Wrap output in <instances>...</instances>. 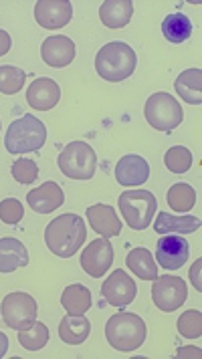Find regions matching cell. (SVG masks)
Here are the masks:
<instances>
[{"label":"cell","mask_w":202,"mask_h":359,"mask_svg":"<svg viewBox=\"0 0 202 359\" xmlns=\"http://www.w3.org/2000/svg\"><path fill=\"white\" fill-rule=\"evenodd\" d=\"M87 238L83 218L79 214H61L45 229V245L59 259H71Z\"/></svg>","instance_id":"obj_1"},{"label":"cell","mask_w":202,"mask_h":359,"mask_svg":"<svg viewBox=\"0 0 202 359\" xmlns=\"http://www.w3.org/2000/svg\"><path fill=\"white\" fill-rule=\"evenodd\" d=\"M135 63H137L135 50L128 43L114 41V43L103 45L97 50L95 71H97V75H100L101 79H105V81L121 83L134 75Z\"/></svg>","instance_id":"obj_2"},{"label":"cell","mask_w":202,"mask_h":359,"mask_svg":"<svg viewBox=\"0 0 202 359\" xmlns=\"http://www.w3.org/2000/svg\"><path fill=\"white\" fill-rule=\"evenodd\" d=\"M148 329L146 323L140 315L135 313H118L114 317H109L107 325H105V337L109 345L118 351H135L137 347H142L146 341Z\"/></svg>","instance_id":"obj_3"},{"label":"cell","mask_w":202,"mask_h":359,"mask_svg":"<svg viewBox=\"0 0 202 359\" xmlns=\"http://www.w3.org/2000/svg\"><path fill=\"white\" fill-rule=\"evenodd\" d=\"M47 142V128L34 115H22L13 121L4 135V147L8 154H29L39 151Z\"/></svg>","instance_id":"obj_4"},{"label":"cell","mask_w":202,"mask_h":359,"mask_svg":"<svg viewBox=\"0 0 202 359\" xmlns=\"http://www.w3.org/2000/svg\"><path fill=\"white\" fill-rule=\"evenodd\" d=\"M97 168V154L85 142H71L59 154V170L71 180H91Z\"/></svg>","instance_id":"obj_5"},{"label":"cell","mask_w":202,"mask_h":359,"mask_svg":"<svg viewBox=\"0 0 202 359\" xmlns=\"http://www.w3.org/2000/svg\"><path fill=\"white\" fill-rule=\"evenodd\" d=\"M119 212L123 214L130 229L146 230L152 224V218L158 210L156 196L148 190H128L119 194Z\"/></svg>","instance_id":"obj_6"},{"label":"cell","mask_w":202,"mask_h":359,"mask_svg":"<svg viewBox=\"0 0 202 359\" xmlns=\"http://www.w3.org/2000/svg\"><path fill=\"white\" fill-rule=\"evenodd\" d=\"M144 115H146V121L150 123L154 130L164 131V133L176 130L184 119L178 99H174L170 93H162V91L154 93V95L146 99Z\"/></svg>","instance_id":"obj_7"},{"label":"cell","mask_w":202,"mask_h":359,"mask_svg":"<svg viewBox=\"0 0 202 359\" xmlns=\"http://www.w3.org/2000/svg\"><path fill=\"white\" fill-rule=\"evenodd\" d=\"M0 313H2V319L4 323L20 331V329H27L36 321V301L29 293H8L2 299V305H0Z\"/></svg>","instance_id":"obj_8"},{"label":"cell","mask_w":202,"mask_h":359,"mask_svg":"<svg viewBox=\"0 0 202 359\" xmlns=\"http://www.w3.org/2000/svg\"><path fill=\"white\" fill-rule=\"evenodd\" d=\"M186 297H188V289H186V283L180 277L164 275V277L154 278L152 301L160 311L172 313V311L180 309L184 305Z\"/></svg>","instance_id":"obj_9"},{"label":"cell","mask_w":202,"mask_h":359,"mask_svg":"<svg viewBox=\"0 0 202 359\" xmlns=\"http://www.w3.org/2000/svg\"><path fill=\"white\" fill-rule=\"evenodd\" d=\"M79 262L91 278L103 277L114 262V245L109 243V238H95L93 243L85 246Z\"/></svg>","instance_id":"obj_10"},{"label":"cell","mask_w":202,"mask_h":359,"mask_svg":"<svg viewBox=\"0 0 202 359\" xmlns=\"http://www.w3.org/2000/svg\"><path fill=\"white\" fill-rule=\"evenodd\" d=\"M135 293H137V287H135L134 278L121 269L114 271L101 285V294H103L105 303H109L114 307L130 305L135 299Z\"/></svg>","instance_id":"obj_11"},{"label":"cell","mask_w":202,"mask_h":359,"mask_svg":"<svg viewBox=\"0 0 202 359\" xmlns=\"http://www.w3.org/2000/svg\"><path fill=\"white\" fill-rule=\"evenodd\" d=\"M71 17H73V6L69 0H39L34 4V18L47 31L67 27Z\"/></svg>","instance_id":"obj_12"},{"label":"cell","mask_w":202,"mask_h":359,"mask_svg":"<svg viewBox=\"0 0 202 359\" xmlns=\"http://www.w3.org/2000/svg\"><path fill=\"white\" fill-rule=\"evenodd\" d=\"M188 252H190V246H188V241L182 238V234H164L158 241L156 261L166 271H176L188 261Z\"/></svg>","instance_id":"obj_13"},{"label":"cell","mask_w":202,"mask_h":359,"mask_svg":"<svg viewBox=\"0 0 202 359\" xmlns=\"http://www.w3.org/2000/svg\"><path fill=\"white\" fill-rule=\"evenodd\" d=\"M41 57L49 67L63 69L71 65L75 59V43L65 34H50L43 41Z\"/></svg>","instance_id":"obj_14"},{"label":"cell","mask_w":202,"mask_h":359,"mask_svg":"<svg viewBox=\"0 0 202 359\" xmlns=\"http://www.w3.org/2000/svg\"><path fill=\"white\" fill-rule=\"evenodd\" d=\"M27 202H29V206L33 208V212L49 214L55 212V210H59V208L63 206L65 194H63V190H61V186H59L57 182L49 180V182H45L43 186L31 190V192L27 194Z\"/></svg>","instance_id":"obj_15"},{"label":"cell","mask_w":202,"mask_h":359,"mask_svg":"<svg viewBox=\"0 0 202 359\" xmlns=\"http://www.w3.org/2000/svg\"><path fill=\"white\" fill-rule=\"evenodd\" d=\"M61 99L59 85L49 77H39L34 79L27 89V101L34 111H49Z\"/></svg>","instance_id":"obj_16"},{"label":"cell","mask_w":202,"mask_h":359,"mask_svg":"<svg viewBox=\"0 0 202 359\" xmlns=\"http://www.w3.org/2000/svg\"><path fill=\"white\" fill-rule=\"evenodd\" d=\"M150 178V163L146 162L142 156H123L116 165V180L121 186H142L146 180Z\"/></svg>","instance_id":"obj_17"},{"label":"cell","mask_w":202,"mask_h":359,"mask_svg":"<svg viewBox=\"0 0 202 359\" xmlns=\"http://www.w3.org/2000/svg\"><path fill=\"white\" fill-rule=\"evenodd\" d=\"M87 220H89L91 229L95 230L97 234H101L103 238L118 236L119 232H121V220L118 218L114 206H107V204H93V206H89L87 208Z\"/></svg>","instance_id":"obj_18"},{"label":"cell","mask_w":202,"mask_h":359,"mask_svg":"<svg viewBox=\"0 0 202 359\" xmlns=\"http://www.w3.org/2000/svg\"><path fill=\"white\" fill-rule=\"evenodd\" d=\"M134 15V2L132 0H105L100 6L101 22L107 29H123L130 25Z\"/></svg>","instance_id":"obj_19"},{"label":"cell","mask_w":202,"mask_h":359,"mask_svg":"<svg viewBox=\"0 0 202 359\" xmlns=\"http://www.w3.org/2000/svg\"><path fill=\"white\" fill-rule=\"evenodd\" d=\"M201 229V220L190 216V214H182V216H174L168 212H158L156 222H154V230L158 234H192Z\"/></svg>","instance_id":"obj_20"},{"label":"cell","mask_w":202,"mask_h":359,"mask_svg":"<svg viewBox=\"0 0 202 359\" xmlns=\"http://www.w3.org/2000/svg\"><path fill=\"white\" fill-rule=\"evenodd\" d=\"M29 250L17 238H0V273H15L29 264Z\"/></svg>","instance_id":"obj_21"},{"label":"cell","mask_w":202,"mask_h":359,"mask_svg":"<svg viewBox=\"0 0 202 359\" xmlns=\"http://www.w3.org/2000/svg\"><path fill=\"white\" fill-rule=\"evenodd\" d=\"M174 87L178 91V97L184 99L186 103H190V105H201L202 103V71L198 67L182 71L176 77Z\"/></svg>","instance_id":"obj_22"},{"label":"cell","mask_w":202,"mask_h":359,"mask_svg":"<svg viewBox=\"0 0 202 359\" xmlns=\"http://www.w3.org/2000/svg\"><path fill=\"white\" fill-rule=\"evenodd\" d=\"M91 333V323L85 315H69L59 323V337L67 345H81Z\"/></svg>","instance_id":"obj_23"},{"label":"cell","mask_w":202,"mask_h":359,"mask_svg":"<svg viewBox=\"0 0 202 359\" xmlns=\"http://www.w3.org/2000/svg\"><path fill=\"white\" fill-rule=\"evenodd\" d=\"M126 264L130 266V271L135 277H140L142 280H154L158 277V264L148 248H142V246L132 248L126 257Z\"/></svg>","instance_id":"obj_24"},{"label":"cell","mask_w":202,"mask_h":359,"mask_svg":"<svg viewBox=\"0 0 202 359\" xmlns=\"http://www.w3.org/2000/svg\"><path fill=\"white\" fill-rule=\"evenodd\" d=\"M192 31H194L192 20L182 13H172L162 20V34L166 41L174 43V45H180V43L188 41Z\"/></svg>","instance_id":"obj_25"},{"label":"cell","mask_w":202,"mask_h":359,"mask_svg":"<svg viewBox=\"0 0 202 359\" xmlns=\"http://www.w3.org/2000/svg\"><path fill=\"white\" fill-rule=\"evenodd\" d=\"M61 305L69 315H85L91 309V293L83 285H69L61 294Z\"/></svg>","instance_id":"obj_26"},{"label":"cell","mask_w":202,"mask_h":359,"mask_svg":"<svg viewBox=\"0 0 202 359\" xmlns=\"http://www.w3.org/2000/svg\"><path fill=\"white\" fill-rule=\"evenodd\" d=\"M166 196L174 212H190L196 204V192L190 184H174Z\"/></svg>","instance_id":"obj_27"},{"label":"cell","mask_w":202,"mask_h":359,"mask_svg":"<svg viewBox=\"0 0 202 359\" xmlns=\"http://www.w3.org/2000/svg\"><path fill=\"white\" fill-rule=\"evenodd\" d=\"M49 327L41 321H34L33 325L18 331V343L29 349V351H39L49 343Z\"/></svg>","instance_id":"obj_28"},{"label":"cell","mask_w":202,"mask_h":359,"mask_svg":"<svg viewBox=\"0 0 202 359\" xmlns=\"http://www.w3.org/2000/svg\"><path fill=\"white\" fill-rule=\"evenodd\" d=\"M27 83V73L15 65L0 67V93L4 95H15Z\"/></svg>","instance_id":"obj_29"},{"label":"cell","mask_w":202,"mask_h":359,"mask_svg":"<svg viewBox=\"0 0 202 359\" xmlns=\"http://www.w3.org/2000/svg\"><path fill=\"white\" fill-rule=\"evenodd\" d=\"M164 163H166V168H168L170 172H174V174H186L192 168V154L184 146L170 147L168 151H166V156H164Z\"/></svg>","instance_id":"obj_30"},{"label":"cell","mask_w":202,"mask_h":359,"mask_svg":"<svg viewBox=\"0 0 202 359\" xmlns=\"http://www.w3.org/2000/svg\"><path fill=\"white\" fill-rule=\"evenodd\" d=\"M178 333L184 337V339H198L202 335V313L196 309L184 311L180 317H178Z\"/></svg>","instance_id":"obj_31"},{"label":"cell","mask_w":202,"mask_h":359,"mask_svg":"<svg viewBox=\"0 0 202 359\" xmlns=\"http://www.w3.org/2000/svg\"><path fill=\"white\" fill-rule=\"evenodd\" d=\"M11 174L20 184H33L34 180L39 178V165L33 160H29V158H20V160L13 163Z\"/></svg>","instance_id":"obj_32"},{"label":"cell","mask_w":202,"mask_h":359,"mask_svg":"<svg viewBox=\"0 0 202 359\" xmlns=\"http://www.w3.org/2000/svg\"><path fill=\"white\" fill-rule=\"evenodd\" d=\"M25 216V208L17 198H6L0 202V220L4 224H18Z\"/></svg>","instance_id":"obj_33"},{"label":"cell","mask_w":202,"mask_h":359,"mask_svg":"<svg viewBox=\"0 0 202 359\" xmlns=\"http://www.w3.org/2000/svg\"><path fill=\"white\" fill-rule=\"evenodd\" d=\"M11 47H13V39H11V34L0 29V57H2V55H6V53L11 50Z\"/></svg>","instance_id":"obj_34"},{"label":"cell","mask_w":202,"mask_h":359,"mask_svg":"<svg viewBox=\"0 0 202 359\" xmlns=\"http://www.w3.org/2000/svg\"><path fill=\"white\" fill-rule=\"evenodd\" d=\"M201 266H202V261H196V262H194V266L190 269V280L194 283L196 291H201V289H202V285H201Z\"/></svg>","instance_id":"obj_35"},{"label":"cell","mask_w":202,"mask_h":359,"mask_svg":"<svg viewBox=\"0 0 202 359\" xmlns=\"http://www.w3.org/2000/svg\"><path fill=\"white\" fill-rule=\"evenodd\" d=\"M202 351L196 347H180L178 349V358H201Z\"/></svg>","instance_id":"obj_36"},{"label":"cell","mask_w":202,"mask_h":359,"mask_svg":"<svg viewBox=\"0 0 202 359\" xmlns=\"http://www.w3.org/2000/svg\"><path fill=\"white\" fill-rule=\"evenodd\" d=\"M8 351V337L0 331V358H4Z\"/></svg>","instance_id":"obj_37"},{"label":"cell","mask_w":202,"mask_h":359,"mask_svg":"<svg viewBox=\"0 0 202 359\" xmlns=\"http://www.w3.org/2000/svg\"><path fill=\"white\" fill-rule=\"evenodd\" d=\"M0 130H2V123H0Z\"/></svg>","instance_id":"obj_38"}]
</instances>
